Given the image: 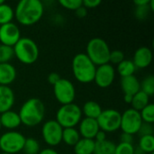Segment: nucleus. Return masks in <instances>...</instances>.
I'll list each match as a JSON object with an SVG mask.
<instances>
[{
    "mask_svg": "<svg viewBox=\"0 0 154 154\" xmlns=\"http://www.w3.org/2000/svg\"><path fill=\"white\" fill-rule=\"evenodd\" d=\"M14 10V17L20 24L31 26L42 19L44 13V5L40 0H21Z\"/></svg>",
    "mask_w": 154,
    "mask_h": 154,
    "instance_id": "f257e3e1",
    "label": "nucleus"
},
{
    "mask_svg": "<svg viewBox=\"0 0 154 154\" xmlns=\"http://www.w3.org/2000/svg\"><path fill=\"white\" fill-rule=\"evenodd\" d=\"M45 112L44 103L38 97H31L22 105L18 114L23 125L33 127L43 121Z\"/></svg>",
    "mask_w": 154,
    "mask_h": 154,
    "instance_id": "f03ea898",
    "label": "nucleus"
},
{
    "mask_svg": "<svg viewBox=\"0 0 154 154\" xmlns=\"http://www.w3.org/2000/svg\"><path fill=\"white\" fill-rule=\"evenodd\" d=\"M72 72L75 79L83 84L94 81L97 66L91 61L86 53H78L71 62Z\"/></svg>",
    "mask_w": 154,
    "mask_h": 154,
    "instance_id": "7ed1b4c3",
    "label": "nucleus"
},
{
    "mask_svg": "<svg viewBox=\"0 0 154 154\" xmlns=\"http://www.w3.org/2000/svg\"><path fill=\"white\" fill-rule=\"evenodd\" d=\"M13 49L14 54L17 60L25 65L34 63L39 58V47L37 43L29 37H21Z\"/></svg>",
    "mask_w": 154,
    "mask_h": 154,
    "instance_id": "20e7f679",
    "label": "nucleus"
},
{
    "mask_svg": "<svg viewBox=\"0 0 154 154\" xmlns=\"http://www.w3.org/2000/svg\"><path fill=\"white\" fill-rule=\"evenodd\" d=\"M111 50L107 42L99 37L92 38L87 44L86 54L91 61L97 67L109 63V56Z\"/></svg>",
    "mask_w": 154,
    "mask_h": 154,
    "instance_id": "39448f33",
    "label": "nucleus"
},
{
    "mask_svg": "<svg viewBox=\"0 0 154 154\" xmlns=\"http://www.w3.org/2000/svg\"><path fill=\"white\" fill-rule=\"evenodd\" d=\"M82 119L81 107L75 103L61 106L56 113V121L62 128L76 127Z\"/></svg>",
    "mask_w": 154,
    "mask_h": 154,
    "instance_id": "423d86ee",
    "label": "nucleus"
},
{
    "mask_svg": "<svg viewBox=\"0 0 154 154\" xmlns=\"http://www.w3.org/2000/svg\"><path fill=\"white\" fill-rule=\"evenodd\" d=\"M25 137L17 131H8L0 136V150L2 152L15 154L23 151Z\"/></svg>",
    "mask_w": 154,
    "mask_h": 154,
    "instance_id": "0eeeda50",
    "label": "nucleus"
},
{
    "mask_svg": "<svg viewBox=\"0 0 154 154\" xmlns=\"http://www.w3.org/2000/svg\"><path fill=\"white\" fill-rule=\"evenodd\" d=\"M99 129L106 133H114L120 129L121 113L114 108L104 109L97 118Z\"/></svg>",
    "mask_w": 154,
    "mask_h": 154,
    "instance_id": "6e6552de",
    "label": "nucleus"
},
{
    "mask_svg": "<svg viewBox=\"0 0 154 154\" xmlns=\"http://www.w3.org/2000/svg\"><path fill=\"white\" fill-rule=\"evenodd\" d=\"M53 94L56 100L61 104V106H63L74 103L76 97V89L70 80L61 78L53 86Z\"/></svg>",
    "mask_w": 154,
    "mask_h": 154,
    "instance_id": "1a4fd4ad",
    "label": "nucleus"
},
{
    "mask_svg": "<svg viewBox=\"0 0 154 154\" xmlns=\"http://www.w3.org/2000/svg\"><path fill=\"white\" fill-rule=\"evenodd\" d=\"M142 124L143 120L140 112L133 108H128L123 114H121L120 129L123 131V133L134 135L138 134Z\"/></svg>",
    "mask_w": 154,
    "mask_h": 154,
    "instance_id": "9d476101",
    "label": "nucleus"
},
{
    "mask_svg": "<svg viewBox=\"0 0 154 154\" xmlns=\"http://www.w3.org/2000/svg\"><path fill=\"white\" fill-rule=\"evenodd\" d=\"M63 128L56 120L46 121L42 127V136L43 141L51 148L59 145L61 143Z\"/></svg>",
    "mask_w": 154,
    "mask_h": 154,
    "instance_id": "9b49d317",
    "label": "nucleus"
},
{
    "mask_svg": "<svg viewBox=\"0 0 154 154\" xmlns=\"http://www.w3.org/2000/svg\"><path fill=\"white\" fill-rule=\"evenodd\" d=\"M116 79V69L110 63L103 64L97 67L94 81L101 88L110 87Z\"/></svg>",
    "mask_w": 154,
    "mask_h": 154,
    "instance_id": "f8f14e48",
    "label": "nucleus"
},
{
    "mask_svg": "<svg viewBox=\"0 0 154 154\" xmlns=\"http://www.w3.org/2000/svg\"><path fill=\"white\" fill-rule=\"evenodd\" d=\"M21 38V32L18 25L13 22L0 25L1 44L14 47Z\"/></svg>",
    "mask_w": 154,
    "mask_h": 154,
    "instance_id": "ddd939ff",
    "label": "nucleus"
},
{
    "mask_svg": "<svg viewBox=\"0 0 154 154\" xmlns=\"http://www.w3.org/2000/svg\"><path fill=\"white\" fill-rule=\"evenodd\" d=\"M152 58V51L149 47L142 46L135 51L132 61L136 69H145L151 65Z\"/></svg>",
    "mask_w": 154,
    "mask_h": 154,
    "instance_id": "4468645a",
    "label": "nucleus"
},
{
    "mask_svg": "<svg viewBox=\"0 0 154 154\" xmlns=\"http://www.w3.org/2000/svg\"><path fill=\"white\" fill-rule=\"evenodd\" d=\"M99 126L97 122V119L84 117L79 124V133L82 138L92 139L94 140L96 134L99 131Z\"/></svg>",
    "mask_w": 154,
    "mask_h": 154,
    "instance_id": "2eb2a0df",
    "label": "nucleus"
},
{
    "mask_svg": "<svg viewBox=\"0 0 154 154\" xmlns=\"http://www.w3.org/2000/svg\"><path fill=\"white\" fill-rule=\"evenodd\" d=\"M0 123L2 127L10 131H14V129H17L22 125L19 114L13 110L0 114Z\"/></svg>",
    "mask_w": 154,
    "mask_h": 154,
    "instance_id": "dca6fc26",
    "label": "nucleus"
},
{
    "mask_svg": "<svg viewBox=\"0 0 154 154\" xmlns=\"http://www.w3.org/2000/svg\"><path fill=\"white\" fill-rule=\"evenodd\" d=\"M15 97L9 86H0V114L11 110L14 104Z\"/></svg>",
    "mask_w": 154,
    "mask_h": 154,
    "instance_id": "f3484780",
    "label": "nucleus"
},
{
    "mask_svg": "<svg viewBox=\"0 0 154 154\" xmlns=\"http://www.w3.org/2000/svg\"><path fill=\"white\" fill-rule=\"evenodd\" d=\"M120 85L124 95L134 96L141 90V84L135 75L121 78Z\"/></svg>",
    "mask_w": 154,
    "mask_h": 154,
    "instance_id": "a211bd4d",
    "label": "nucleus"
},
{
    "mask_svg": "<svg viewBox=\"0 0 154 154\" xmlns=\"http://www.w3.org/2000/svg\"><path fill=\"white\" fill-rule=\"evenodd\" d=\"M17 76L16 69L10 62L0 63V86H9Z\"/></svg>",
    "mask_w": 154,
    "mask_h": 154,
    "instance_id": "6ab92c4d",
    "label": "nucleus"
},
{
    "mask_svg": "<svg viewBox=\"0 0 154 154\" xmlns=\"http://www.w3.org/2000/svg\"><path fill=\"white\" fill-rule=\"evenodd\" d=\"M81 111H82V115H84L85 117L97 119L100 116L103 109L98 103H97L94 100H89L83 105Z\"/></svg>",
    "mask_w": 154,
    "mask_h": 154,
    "instance_id": "aec40b11",
    "label": "nucleus"
},
{
    "mask_svg": "<svg viewBox=\"0 0 154 154\" xmlns=\"http://www.w3.org/2000/svg\"><path fill=\"white\" fill-rule=\"evenodd\" d=\"M95 149V140L80 138L74 145L75 154H93Z\"/></svg>",
    "mask_w": 154,
    "mask_h": 154,
    "instance_id": "412c9836",
    "label": "nucleus"
},
{
    "mask_svg": "<svg viewBox=\"0 0 154 154\" xmlns=\"http://www.w3.org/2000/svg\"><path fill=\"white\" fill-rule=\"evenodd\" d=\"M81 138L79 131L73 127V128H63L62 131V139L61 142H63L66 145L73 146L79 141Z\"/></svg>",
    "mask_w": 154,
    "mask_h": 154,
    "instance_id": "4be33fe9",
    "label": "nucleus"
},
{
    "mask_svg": "<svg viewBox=\"0 0 154 154\" xmlns=\"http://www.w3.org/2000/svg\"><path fill=\"white\" fill-rule=\"evenodd\" d=\"M149 104H150V97L144 92H143L142 90H140L139 92H137L135 95L133 96V99L130 105L132 106L133 109L140 112L143 108H144Z\"/></svg>",
    "mask_w": 154,
    "mask_h": 154,
    "instance_id": "5701e85b",
    "label": "nucleus"
},
{
    "mask_svg": "<svg viewBox=\"0 0 154 154\" xmlns=\"http://www.w3.org/2000/svg\"><path fill=\"white\" fill-rule=\"evenodd\" d=\"M116 144L106 139L103 142H95V149L93 154H115Z\"/></svg>",
    "mask_w": 154,
    "mask_h": 154,
    "instance_id": "b1692460",
    "label": "nucleus"
},
{
    "mask_svg": "<svg viewBox=\"0 0 154 154\" xmlns=\"http://www.w3.org/2000/svg\"><path fill=\"white\" fill-rule=\"evenodd\" d=\"M136 70V68L132 61V60H126L125 59L122 62H120L117 65V72L121 76V78L129 77L134 75V72Z\"/></svg>",
    "mask_w": 154,
    "mask_h": 154,
    "instance_id": "393cba45",
    "label": "nucleus"
},
{
    "mask_svg": "<svg viewBox=\"0 0 154 154\" xmlns=\"http://www.w3.org/2000/svg\"><path fill=\"white\" fill-rule=\"evenodd\" d=\"M14 17V10L5 2L0 5V25L11 23Z\"/></svg>",
    "mask_w": 154,
    "mask_h": 154,
    "instance_id": "a878e982",
    "label": "nucleus"
},
{
    "mask_svg": "<svg viewBox=\"0 0 154 154\" xmlns=\"http://www.w3.org/2000/svg\"><path fill=\"white\" fill-rule=\"evenodd\" d=\"M138 147L146 154L154 152V135L141 136Z\"/></svg>",
    "mask_w": 154,
    "mask_h": 154,
    "instance_id": "bb28decb",
    "label": "nucleus"
},
{
    "mask_svg": "<svg viewBox=\"0 0 154 154\" xmlns=\"http://www.w3.org/2000/svg\"><path fill=\"white\" fill-rule=\"evenodd\" d=\"M23 151L25 154H38L40 152V144L34 138H25Z\"/></svg>",
    "mask_w": 154,
    "mask_h": 154,
    "instance_id": "cd10ccee",
    "label": "nucleus"
},
{
    "mask_svg": "<svg viewBox=\"0 0 154 154\" xmlns=\"http://www.w3.org/2000/svg\"><path fill=\"white\" fill-rule=\"evenodd\" d=\"M141 84V90L147 94L149 97L153 96L154 94V77L152 75H148L143 79Z\"/></svg>",
    "mask_w": 154,
    "mask_h": 154,
    "instance_id": "c85d7f7f",
    "label": "nucleus"
},
{
    "mask_svg": "<svg viewBox=\"0 0 154 154\" xmlns=\"http://www.w3.org/2000/svg\"><path fill=\"white\" fill-rule=\"evenodd\" d=\"M140 115L143 122L148 124H153L154 122V105L150 103L144 108L140 111Z\"/></svg>",
    "mask_w": 154,
    "mask_h": 154,
    "instance_id": "c756f323",
    "label": "nucleus"
},
{
    "mask_svg": "<svg viewBox=\"0 0 154 154\" xmlns=\"http://www.w3.org/2000/svg\"><path fill=\"white\" fill-rule=\"evenodd\" d=\"M14 56L13 47L0 44V63H8Z\"/></svg>",
    "mask_w": 154,
    "mask_h": 154,
    "instance_id": "7c9ffc66",
    "label": "nucleus"
},
{
    "mask_svg": "<svg viewBox=\"0 0 154 154\" xmlns=\"http://www.w3.org/2000/svg\"><path fill=\"white\" fill-rule=\"evenodd\" d=\"M150 3V2H149ZM151 9L149 7V4L148 5H141V6H135V10H134V15L135 17L140 20V21H143V20H145L149 14H150Z\"/></svg>",
    "mask_w": 154,
    "mask_h": 154,
    "instance_id": "2f4dec72",
    "label": "nucleus"
},
{
    "mask_svg": "<svg viewBox=\"0 0 154 154\" xmlns=\"http://www.w3.org/2000/svg\"><path fill=\"white\" fill-rule=\"evenodd\" d=\"M59 3L64 8L71 11H76L82 5V0H60Z\"/></svg>",
    "mask_w": 154,
    "mask_h": 154,
    "instance_id": "473e14b6",
    "label": "nucleus"
},
{
    "mask_svg": "<svg viewBox=\"0 0 154 154\" xmlns=\"http://www.w3.org/2000/svg\"><path fill=\"white\" fill-rule=\"evenodd\" d=\"M125 60V53L120 50H114L111 51L110 56H109V63L118 65L120 62H122Z\"/></svg>",
    "mask_w": 154,
    "mask_h": 154,
    "instance_id": "72a5a7b5",
    "label": "nucleus"
},
{
    "mask_svg": "<svg viewBox=\"0 0 154 154\" xmlns=\"http://www.w3.org/2000/svg\"><path fill=\"white\" fill-rule=\"evenodd\" d=\"M134 147L133 144L120 143L116 146L115 154H134Z\"/></svg>",
    "mask_w": 154,
    "mask_h": 154,
    "instance_id": "f704fd0d",
    "label": "nucleus"
},
{
    "mask_svg": "<svg viewBox=\"0 0 154 154\" xmlns=\"http://www.w3.org/2000/svg\"><path fill=\"white\" fill-rule=\"evenodd\" d=\"M153 126L152 124L143 122V124L139 129L138 134L140 135V137L144 136V135H153Z\"/></svg>",
    "mask_w": 154,
    "mask_h": 154,
    "instance_id": "c9c22d12",
    "label": "nucleus"
},
{
    "mask_svg": "<svg viewBox=\"0 0 154 154\" xmlns=\"http://www.w3.org/2000/svg\"><path fill=\"white\" fill-rule=\"evenodd\" d=\"M101 4V0H82V5L87 9H93Z\"/></svg>",
    "mask_w": 154,
    "mask_h": 154,
    "instance_id": "e433bc0d",
    "label": "nucleus"
},
{
    "mask_svg": "<svg viewBox=\"0 0 154 154\" xmlns=\"http://www.w3.org/2000/svg\"><path fill=\"white\" fill-rule=\"evenodd\" d=\"M120 143H129V144H133L134 142V135L130 134H126V133H122L121 137H120Z\"/></svg>",
    "mask_w": 154,
    "mask_h": 154,
    "instance_id": "4c0bfd02",
    "label": "nucleus"
},
{
    "mask_svg": "<svg viewBox=\"0 0 154 154\" xmlns=\"http://www.w3.org/2000/svg\"><path fill=\"white\" fill-rule=\"evenodd\" d=\"M60 79H61V78H60V74L57 73V72H51V73H50L49 76H48V81H49V83H50L51 85H52V86H54Z\"/></svg>",
    "mask_w": 154,
    "mask_h": 154,
    "instance_id": "58836bf2",
    "label": "nucleus"
},
{
    "mask_svg": "<svg viewBox=\"0 0 154 154\" xmlns=\"http://www.w3.org/2000/svg\"><path fill=\"white\" fill-rule=\"evenodd\" d=\"M75 13H76V15H77L78 17H79V18H84V17H86L87 14H88V9H87L85 6H83V5H82L80 7H79V8L75 11Z\"/></svg>",
    "mask_w": 154,
    "mask_h": 154,
    "instance_id": "ea45409f",
    "label": "nucleus"
},
{
    "mask_svg": "<svg viewBox=\"0 0 154 154\" xmlns=\"http://www.w3.org/2000/svg\"><path fill=\"white\" fill-rule=\"evenodd\" d=\"M106 139V134L101 130H99L97 132V134H96V137H95V142H103Z\"/></svg>",
    "mask_w": 154,
    "mask_h": 154,
    "instance_id": "a19ab883",
    "label": "nucleus"
},
{
    "mask_svg": "<svg viewBox=\"0 0 154 154\" xmlns=\"http://www.w3.org/2000/svg\"><path fill=\"white\" fill-rule=\"evenodd\" d=\"M38 154H60L56 150H54L53 148H45V149H42V151L39 152Z\"/></svg>",
    "mask_w": 154,
    "mask_h": 154,
    "instance_id": "79ce46f5",
    "label": "nucleus"
},
{
    "mask_svg": "<svg viewBox=\"0 0 154 154\" xmlns=\"http://www.w3.org/2000/svg\"><path fill=\"white\" fill-rule=\"evenodd\" d=\"M150 0H134V4L135 6H141V5H148Z\"/></svg>",
    "mask_w": 154,
    "mask_h": 154,
    "instance_id": "37998d69",
    "label": "nucleus"
},
{
    "mask_svg": "<svg viewBox=\"0 0 154 154\" xmlns=\"http://www.w3.org/2000/svg\"><path fill=\"white\" fill-rule=\"evenodd\" d=\"M133 99V96H129V95H124V101L126 104H131Z\"/></svg>",
    "mask_w": 154,
    "mask_h": 154,
    "instance_id": "c03bdc74",
    "label": "nucleus"
},
{
    "mask_svg": "<svg viewBox=\"0 0 154 154\" xmlns=\"http://www.w3.org/2000/svg\"><path fill=\"white\" fill-rule=\"evenodd\" d=\"M134 154H146L143 151H142L139 147L137 148H134Z\"/></svg>",
    "mask_w": 154,
    "mask_h": 154,
    "instance_id": "a18cd8bd",
    "label": "nucleus"
},
{
    "mask_svg": "<svg viewBox=\"0 0 154 154\" xmlns=\"http://www.w3.org/2000/svg\"><path fill=\"white\" fill-rule=\"evenodd\" d=\"M3 3H5V1H4V0H0V5L3 4Z\"/></svg>",
    "mask_w": 154,
    "mask_h": 154,
    "instance_id": "49530a36",
    "label": "nucleus"
},
{
    "mask_svg": "<svg viewBox=\"0 0 154 154\" xmlns=\"http://www.w3.org/2000/svg\"><path fill=\"white\" fill-rule=\"evenodd\" d=\"M0 154H8V153H5V152H1Z\"/></svg>",
    "mask_w": 154,
    "mask_h": 154,
    "instance_id": "de8ad7c7",
    "label": "nucleus"
},
{
    "mask_svg": "<svg viewBox=\"0 0 154 154\" xmlns=\"http://www.w3.org/2000/svg\"><path fill=\"white\" fill-rule=\"evenodd\" d=\"M1 128H2V126H1V123H0V130H1Z\"/></svg>",
    "mask_w": 154,
    "mask_h": 154,
    "instance_id": "09e8293b",
    "label": "nucleus"
}]
</instances>
